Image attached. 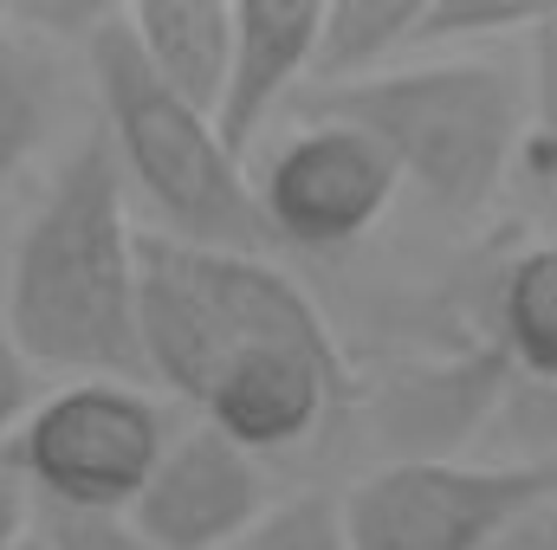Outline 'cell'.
I'll list each match as a JSON object with an SVG mask.
<instances>
[{
  "label": "cell",
  "instance_id": "cell-9",
  "mask_svg": "<svg viewBox=\"0 0 557 550\" xmlns=\"http://www.w3.org/2000/svg\"><path fill=\"white\" fill-rule=\"evenodd\" d=\"M350 370L337 350H292V343H260L240 350L208 389H201V427H214L227 447L267 460L305 447L331 409L344 402Z\"/></svg>",
  "mask_w": 557,
  "mask_h": 550
},
{
  "label": "cell",
  "instance_id": "cell-13",
  "mask_svg": "<svg viewBox=\"0 0 557 550\" xmlns=\"http://www.w3.org/2000/svg\"><path fill=\"white\" fill-rule=\"evenodd\" d=\"M421 0H331L318 7V46H311V85H357L409 59Z\"/></svg>",
  "mask_w": 557,
  "mask_h": 550
},
{
  "label": "cell",
  "instance_id": "cell-7",
  "mask_svg": "<svg viewBox=\"0 0 557 550\" xmlns=\"http://www.w3.org/2000/svg\"><path fill=\"white\" fill-rule=\"evenodd\" d=\"M403 195L389 155L363 130L311 117L273 149V162L253 182V208L273 247H305V253H331L363 240L389 201Z\"/></svg>",
  "mask_w": 557,
  "mask_h": 550
},
{
  "label": "cell",
  "instance_id": "cell-2",
  "mask_svg": "<svg viewBox=\"0 0 557 550\" xmlns=\"http://www.w3.org/2000/svg\"><path fill=\"white\" fill-rule=\"evenodd\" d=\"M311 117L363 130L434 214L473 221L506 182L525 91L506 59H428L318 91Z\"/></svg>",
  "mask_w": 557,
  "mask_h": 550
},
{
  "label": "cell",
  "instance_id": "cell-1",
  "mask_svg": "<svg viewBox=\"0 0 557 550\" xmlns=\"http://www.w3.org/2000/svg\"><path fill=\"white\" fill-rule=\"evenodd\" d=\"M0 330L46 376L72 383H137V227L124 168L104 130L78 142L33 208L13 260Z\"/></svg>",
  "mask_w": 557,
  "mask_h": 550
},
{
  "label": "cell",
  "instance_id": "cell-3",
  "mask_svg": "<svg viewBox=\"0 0 557 550\" xmlns=\"http://www.w3.org/2000/svg\"><path fill=\"white\" fill-rule=\"evenodd\" d=\"M78 52H85L91 91H98V130L111 142L124 182H137V195L162 214L169 240L208 247V253H260L267 260L273 240L260 227L247 168L221 149L214 124L201 111H188L182 98H169L143 72L117 7L98 13V26L78 39Z\"/></svg>",
  "mask_w": 557,
  "mask_h": 550
},
{
  "label": "cell",
  "instance_id": "cell-14",
  "mask_svg": "<svg viewBox=\"0 0 557 550\" xmlns=\"http://www.w3.org/2000/svg\"><path fill=\"white\" fill-rule=\"evenodd\" d=\"M499 363L519 383L557 389V240L519 253L499 278Z\"/></svg>",
  "mask_w": 557,
  "mask_h": 550
},
{
  "label": "cell",
  "instance_id": "cell-10",
  "mask_svg": "<svg viewBox=\"0 0 557 550\" xmlns=\"http://www.w3.org/2000/svg\"><path fill=\"white\" fill-rule=\"evenodd\" d=\"M311 46H318V7L311 0H247L234 7V46H227V78L214 98V137L247 168V149L267 137L285 98L311 78Z\"/></svg>",
  "mask_w": 557,
  "mask_h": 550
},
{
  "label": "cell",
  "instance_id": "cell-15",
  "mask_svg": "<svg viewBox=\"0 0 557 550\" xmlns=\"http://www.w3.org/2000/svg\"><path fill=\"white\" fill-rule=\"evenodd\" d=\"M227 550H350L344 545V512L331 492H292L267 505Z\"/></svg>",
  "mask_w": 557,
  "mask_h": 550
},
{
  "label": "cell",
  "instance_id": "cell-21",
  "mask_svg": "<svg viewBox=\"0 0 557 550\" xmlns=\"http://www.w3.org/2000/svg\"><path fill=\"white\" fill-rule=\"evenodd\" d=\"M506 545H512V550H557V505H552V512H539L532 525H519Z\"/></svg>",
  "mask_w": 557,
  "mask_h": 550
},
{
  "label": "cell",
  "instance_id": "cell-20",
  "mask_svg": "<svg viewBox=\"0 0 557 550\" xmlns=\"http://www.w3.org/2000/svg\"><path fill=\"white\" fill-rule=\"evenodd\" d=\"M26 525H33V499H26V479H20L13 466H0V550H20Z\"/></svg>",
  "mask_w": 557,
  "mask_h": 550
},
{
  "label": "cell",
  "instance_id": "cell-19",
  "mask_svg": "<svg viewBox=\"0 0 557 550\" xmlns=\"http://www.w3.org/2000/svg\"><path fill=\"white\" fill-rule=\"evenodd\" d=\"M512 427L539 447L557 453V389H539V383H519L512 389Z\"/></svg>",
  "mask_w": 557,
  "mask_h": 550
},
{
  "label": "cell",
  "instance_id": "cell-12",
  "mask_svg": "<svg viewBox=\"0 0 557 550\" xmlns=\"http://www.w3.org/2000/svg\"><path fill=\"white\" fill-rule=\"evenodd\" d=\"M59 104H65V46H52L46 33L20 26L0 7V188L52 137Z\"/></svg>",
  "mask_w": 557,
  "mask_h": 550
},
{
  "label": "cell",
  "instance_id": "cell-4",
  "mask_svg": "<svg viewBox=\"0 0 557 550\" xmlns=\"http://www.w3.org/2000/svg\"><path fill=\"white\" fill-rule=\"evenodd\" d=\"M260 343L337 350L324 311L260 253H208L169 234H137V357L188 409Z\"/></svg>",
  "mask_w": 557,
  "mask_h": 550
},
{
  "label": "cell",
  "instance_id": "cell-17",
  "mask_svg": "<svg viewBox=\"0 0 557 550\" xmlns=\"http://www.w3.org/2000/svg\"><path fill=\"white\" fill-rule=\"evenodd\" d=\"M532 104H539L545 142L557 149V13H545L532 33Z\"/></svg>",
  "mask_w": 557,
  "mask_h": 550
},
{
  "label": "cell",
  "instance_id": "cell-5",
  "mask_svg": "<svg viewBox=\"0 0 557 550\" xmlns=\"http://www.w3.org/2000/svg\"><path fill=\"white\" fill-rule=\"evenodd\" d=\"M557 505V453L545 460H396L363 473L337 512L350 550H499L519 525Z\"/></svg>",
  "mask_w": 557,
  "mask_h": 550
},
{
  "label": "cell",
  "instance_id": "cell-11",
  "mask_svg": "<svg viewBox=\"0 0 557 550\" xmlns=\"http://www.w3.org/2000/svg\"><path fill=\"white\" fill-rule=\"evenodd\" d=\"M131 46H137L143 72L182 98L188 111L214 117L221 78H227V46H234V7L221 0H143V7H117Z\"/></svg>",
  "mask_w": 557,
  "mask_h": 550
},
{
  "label": "cell",
  "instance_id": "cell-6",
  "mask_svg": "<svg viewBox=\"0 0 557 550\" xmlns=\"http://www.w3.org/2000/svg\"><path fill=\"white\" fill-rule=\"evenodd\" d=\"M169 447V414L137 383H65L20 421V479L52 512L124 518Z\"/></svg>",
  "mask_w": 557,
  "mask_h": 550
},
{
  "label": "cell",
  "instance_id": "cell-16",
  "mask_svg": "<svg viewBox=\"0 0 557 550\" xmlns=\"http://www.w3.org/2000/svg\"><path fill=\"white\" fill-rule=\"evenodd\" d=\"M52 550H149L124 518H91V512H52Z\"/></svg>",
  "mask_w": 557,
  "mask_h": 550
},
{
  "label": "cell",
  "instance_id": "cell-18",
  "mask_svg": "<svg viewBox=\"0 0 557 550\" xmlns=\"http://www.w3.org/2000/svg\"><path fill=\"white\" fill-rule=\"evenodd\" d=\"M39 402V370L13 350V337L0 330V427H13V421H26Z\"/></svg>",
  "mask_w": 557,
  "mask_h": 550
},
{
  "label": "cell",
  "instance_id": "cell-8",
  "mask_svg": "<svg viewBox=\"0 0 557 550\" xmlns=\"http://www.w3.org/2000/svg\"><path fill=\"white\" fill-rule=\"evenodd\" d=\"M260 512H267L260 460L195 421L188 434H169L124 525L149 550H227Z\"/></svg>",
  "mask_w": 557,
  "mask_h": 550
}]
</instances>
